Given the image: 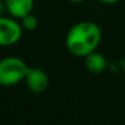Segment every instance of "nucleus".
I'll use <instances>...</instances> for the list:
<instances>
[{"label":"nucleus","instance_id":"f03ea898","mask_svg":"<svg viewBox=\"0 0 125 125\" xmlns=\"http://www.w3.org/2000/svg\"><path fill=\"white\" fill-rule=\"evenodd\" d=\"M27 64L19 56H6L0 60V86L10 87L25 80L28 73Z\"/></svg>","mask_w":125,"mask_h":125},{"label":"nucleus","instance_id":"423d86ee","mask_svg":"<svg viewBox=\"0 0 125 125\" xmlns=\"http://www.w3.org/2000/svg\"><path fill=\"white\" fill-rule=\"evenodd\" d=\"M83 59H85V66H86L87 71L91 73V74H93V75L102 74L107 69L108 62H107L105 56L102 53L97 52V50L90 53Z\"/></svg>","mask_w":125,"mask_h":125},{"label":"nucleus","instance_id":"6e6552de","mask_svg":"<svg viewBox=\"0 0 125 125\" xmlns=\"http://www.w3.org/2000/svg\"><path fill=\"white\" fill-rule=\"evenodd\" d=\"M5 12H8L6 11V5H5V0H0V17L5 16Z\"/></svg>","mask_w":125,"mask_h":125},{"label":"nucleus","instance_id":"f257e3e1","mask_svg":"<svg viewBox=\"0 0 125 125\" xmlns=\"http://www.w3.org/2000/svg\"><path fill=\"white\" fill-rule=\"evenodd\" d=\"M102 41L101 27L92 21H80L73 25L65 36V47L70 54L85 58L97 50Z\"/></svg>","mask_w":125,"mask_h":125},{"label":"nucleus","instance_id":"0eeeda50","mask_svg":"<svg viewBox=\"0 0 125 125\" xmlns=\"http://www.w3.org/2000/svg\"><path fill=\"white\" fill-rule=\"evenodd\" d=\"M20 23H21L23 31L31 32V31H34V30L38 27V19L31 12V14L26 15L25 17H22V19L20 20Z\"/></svg>","mask_w":125,"mask_h":125},{"label":"nucleus","instance_id":"7ed1b4c3","mask_svg":"<svg viewBox=\"0 0 125 125\" xmlns=\"http://www.w3.org/2000/svg\"><path fill=\"white\" fill-rule=\"evenodd\" d=\"M23 28L19 20L11 16L0 17V47H11L20 42Z\"/></svg>","mask_w":125,"mask_h":125},{"label":"nucleus","instance_id":"20e7f679","mask_svg":"<svg viewBox=\"0 0 125 125\" xmlns=\"http://www.w3.org/2000/svg\"><path fill=\"white\" fill-rule=\"evenodd\" d=\"M23 81L26 87L33 93H42L49 87L48 74L38 68H30Z\"/></svg>","mask_w":125,"mask_h":125},{"label":"nucleus","instance_id":"1a4fd4ad","mask_svg":"<svg viewBox=\"0 0 125 125\" xmlns=\"http://www.w3.org/2000/svg\"><path fill=\"white\" fill-rule=\"evenodd\" d=\"M99 3H102V4H105V5H112V4H115V3H118L119 0H98Z\"/></svg>","mask_w":125,"mask_h":125},{"label":"nucleus","instance_id":"9d476101","mask_svg":"<svg viewBox=\"0 0 125 125\" xmlns=\"http://www.w3.org/2000/svg\"><path fill=\"white\" fill-rule=\"evenodd\" d=\"M68 1H70V3H74V4H80V3H83V1H86V0H68Z\"/></svg>","mask_w":125,"mask_h":125},{"label":"nucleus","instance_id":"39448f33","mask_svg":"<svg viewBox=\"0 0 125 125\" xmlns=\"http://www.w3.org/2000/svg\"><path fill=\"white\" fill-rule=\"evenodd\" d=\"M5 5L9 16L20 21L22 17L32 12L34 0H5Z\"/></svg>","mask_w":125,"mask_h":125}]
</instances>
